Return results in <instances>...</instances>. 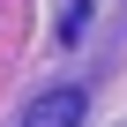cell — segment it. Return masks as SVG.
Masks as SVG:
<instances>
[{"label":"cell","instance_id":"1","mask_svg":"<svg viewBox=\"0 0 127 127\" xmlns=\"http://www.w3.org/2000/svg\"><path fill=\"white\" fill-rule=\"evenodd\" d=\"M23 127H82V90H45L23 112Z\"/></svg>","mask_w":127,"mask_h":127}]
</instances>
